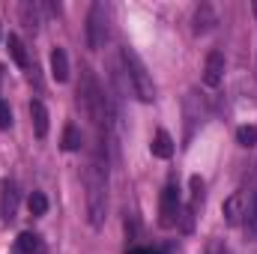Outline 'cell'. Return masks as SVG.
Returning <instances> with one entry per match:
<instances>
[{
    "instance_id": "obj_10",
    "label": "cell",
    "mask_w": 257,
    "mask_h": 254,
    "mask_svg": "<svg viewBox=\"0 0 257 254\" xmlns=\"http://www.w3.org/2000/svg\"><path fill=\"white\" fill-rule=\"evenodd\" d=\"M150 150H153L156 159H171V156H174V138H171L165 129H159L156 138H153V144H150Z\"/></svg>"
},
{
    "instance_id": "obj_9",
    "label": "cell",
    "mask_w": 257,
    "mask_h": 254,
    "mask_svg": "<svg viewBox=\"0 0 257 254\" xmlns=\"http://www.w3.org/2000/svg\"><path fill=\"white\" fill-rule=\"evenodd\" d=\"M51 78L57 84H66L69 81V57H66L63 48H54L51 51Z\"/></svg>"
},
{
    "instance_id": "obj_14",
    "label": "cell",
    "mask_w": 257,
    "mask_h": 254,
    "mask_svg": "<svg viewBox=\"0 0 257 254\" xmlns=\"http://www.w3.org/2000/svg\"><path fill=\"white\" fill-rule=\"evenodd\" d=\"M27 209H30V215H45L48 212V197L42 191H33L27 197Z\"/></svg>"
},
{
    "instance_id": "obj_13",
    "label": "cell",
    "mask_w": 257,
    "mask_h": 254,
    "mask_svg": "<svg viewBox=\"0 0 257 254\" xmlns=\"http://www.w3.org/2000/svg\"><path fill=\"white\" fill-rule=\"evenodd\" d=\"M242 221H245V227L254 233L257 230V191L248 194V200H245V212H242Z\"/></svg>"
},
{
    "instance_id": "obj_5",
    "label": "cell",
    "mask_w": 257,
    "mask_h": 254,
    "mask_svg": "<svg viewBox=\"0 0 257 254\" xmlns=\"http://www.w3.org/2000/svg\"><path fill=\"white\" fill-rule=\"evenodd\" d=\"M224 81V54L221 51H209L206 63H203V84L206 87H218Z\"/></svg>"
},
{
    "instance_id": "obj_17",
    "label": "cell",
    "mask_w": 257,
    "mask_h": 254,
    "mask_svg": "<svg viewBox=\"0 0 257 254\" xmlns=\"http://www.w3.org/2000/svg\"><path fill=\"white\" fill-rule=\"evenodd\" d=\"M236 141L242 147H257V129L254 126H239L236 129Z\"/></svg>"
},
{
    "instance_id": "obj_15",
    "label": "cell",
    "mask_w": 257,
    "mask_h": 254,
    "mask_svg": "<svg viewBox=\"0 0 257 254\" xmlns=\"http://www.w3.org/2000/svg\"><path fill=\"white\" fill-rule=\"evenodd\" d=\"M189 186H192V200H189V209H192V212H197V206L203 203V180H200V177H192V183H189Z\"/></svg>"
},
{
    "instance_id": "obj_6",
    "label": "cell",
    "mask_w": 257,
    "mask_h": 254,
    "mask_svg": "<svg viewBox=\"0 0 257 254\" xmlns=\"http://www.w3.org/2000/svg\"><path fill=\"white\" fill-rule=\"evenodd\" d=\"M242 212H245V194L242 191H233L224 203H221V215L227 224H239L242 221Z\"/></svg>"
},
{
    "instance_id": "obj_18",
    "label": "cell",
    "mask_w": 257,
    "mask_h": 254,
    "mask_svg": "<svg viewBox=\"0 0 257 254\" xmlns=\"http://www.w3.org/2000/svg\"><path fill=\"white\" fill-rule=\"evenodd\" d=\"M12 126V111H9V105L0 99V129H9Z\"/></svg>"
},
{
    "instance_id": "obj_3",
    "label": "cell",
    "mask_w": 257,
    "mask_h": 254,
    "mask_svg": "<svg viewBox=\"0 0 257 254\" xmlns=\"http://www.w3.org/2000/svg\"><path fill=\"white\" fill-rule=\"evenodd\" d=\"M180 212H183V197L180 189L174 183H168L162 189V200H159V224L162 227H174L180 221Z\"/></svg>"
},
{
    "instance_id": "obj_11",
    "label": "cell",
    "mask_w": 257,
    "mask_h": 254,
    "mask_svg": "<svg viewBox=\"0 0 257 254\" xmlns=\"http://www.w3.org/2000/svg\"><path fill=\"white\" fill-rule=\"evenodd\" d=\"M6 45H9V54H12V60H15V66H21V69H27V66H30V54H27L24 42H21V39H18L15 33H9Z\"/></svg>"
},
{
    "instance_id": "obj_7",
    "label": "cell",
    "mask_w": 257,
    "mask_h": 254,
    "mask_svg": "<svg viewBox=\"0 0 257 254\" xmlns=\"http://www.w3.org/2000/svg\"><path fill=\"white\" fill-rule=\"evenodd\" d=\"M215 24H218L215 9H212L209 3H200V6L194 9V33H197V36H203V33H209Z\"/></svg>"
},
{
    "instance_id": "obj_2",
    "label": "cell",
    "mask_w": 257,
    "mask_h": 254,
    "mask_svg": "<svg viewBox=\"0 0 257 254\" xmlns=\"http://www.w3.org/2000/svg\"><path fill=\"white\" fill-rule=\"evenodd\" d=\"M105 36H108V15H105V6L102 3H93L90 6V15H87V48L90 51H99L105 45Z\"/></svg>"
},
{
    "instance_id": "obj_4",
    "label": "cell",
    "mask_w": 257,
    "mask_h": 254,
    "mask_svg": "<svg viewBox=\"0 0 257 254\" xmlns=\"http://www.w3.org/2000/svg\"><path fill=\"white\" fill-rule=\"evenodd\" d=\"M18 212V189L12 180H3L0 183V218L3 221H12Z\"/></svg>"
},
{
    "instance_id": "obj_19",
    "label": "cell",
    "mask_w": 257,
    "mask_h": 254,
    "mask_svg": "<svg viewBox=\"0 0 257 254\" xmlns=\"http://www.w3.org/2000/svg\"><path fill=\"white\" fill-rule=\"evenodd\" d=\"M126 254H162V251H156V248H128Z\"/></svg>"
},
{
    "instance_id": "obj_20",
    "label": "cell",
    "mask_w": 257,
    "mask_h": 254,
    "mask_svg": "<svg viewBox=\"0 0 257 254\" xmlns=\"http://www.w3.org/2000/svg\"><path fill=\"white\" fill-rule=\"evenodd\" d=\"M209 254H227V248H221V245H218V242H215V245H212V248H209Z\"/></svg>"
},
{
    "instance_id": "obj_21",
    "label": "cell",
    "mask_w": 257,
    "mask_h": 254,
    "mask_svg": "<svg viewBox=\"0 0 257 254\" xmlns=\"http://www.w3.org/2000/svg\"><path fill=\"white\" fill-rule=\"evenodd\" d=\"M251 6H254V15H257V0H254V3H251Z\"/></svg>"
},
{
    "instance_id": "obj_1",
    "label": "cell",
    "mask_w": 257,
    "mask_h": 254,
    "mask_svg": "<svg viewBox=\"0 0 257 254\" xmlns=\"http://www.w3.org/2000/svg\"><path fill=\"white\" fill-rule=\"evenodd\" d=\"M120 63H123V75L132 81L135 96H138L144 105H150V102L156 99V87H153V78H150L144 60L138 57V51L128 48V45H123V48H120Z\"/></svg>"
},
{
    "instance_id": "obj_8",
    "label": "cell",
    "mask_w": 257,
    "mask_h": 254,
    "mask_svg": "<svg viewBox=\"0 0 257 254\" xmlns=\"http://www.w3.org/2000/svg\"><path fill=\"white\" fill-rule=\"evenodd\" d=\"M30 117H33V132H36V138H45V135H48V108L42 105V99H33V102H30Z\"/></svg>"
},
{
    "instance_id": "obj_12",
    "label": "cell",
    "mask_w": 257,
    "mask_h": 254,
    "mask_svg": "<svg viewBox=\"0 0 257 254\" xmlns=\"http://www.w3.org/2000/svg\"><path fill=\"white\" fill-rule=\"evenodd\" d=\"M81 144H84L81 129L75 126V123H69V126L63 129V150H66V153H78V150H81Z\"/></svg>"
},
{
    "instance_id": "obj_16",
    "label": "cell",
    "mask_w": 257,
    "mask_h": 254,
    "mask_svg": "<svg viewBox=\"0 0 257 254\" xmlns=\"http://www.w3.org/2000/svg\"><path fill=\"white\" fill-rule=\"evenodd\" d=\"M18 251L21 254L39 251V236H36V233H21V236H18Z\"/></svg>"
}]
</instances>
